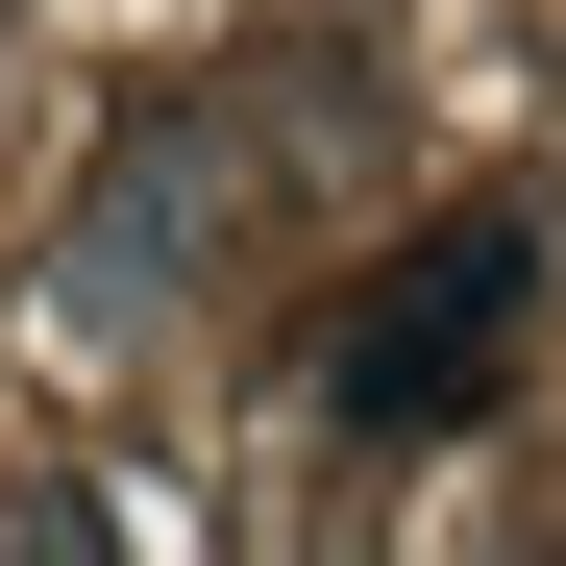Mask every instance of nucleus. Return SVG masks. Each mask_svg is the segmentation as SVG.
Here are the masks:
<instances>
[{"mask_svg":"<svg viewBox=\"0 0 566 566\" xmlns=\"http://www.w3.org/2000/svg\"><path fill=\"white\" fill-rule=\"evenodd\" d=\"M517 345V247H419V296H369L345 419H468V369Z\"/></svg>","mask_w":566,"mask_h":566,"instance_id":"obj_1","label":"nucleus"}]
</instances>
